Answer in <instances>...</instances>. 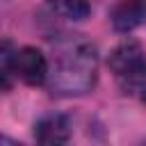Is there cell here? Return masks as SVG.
I'll list each match as a JSON object with an SVG mask.
<instances>
[{
    "label": "cell",
    "instance_id": "obj_1",
    "mask_svg": "<svg viewBox=\"0 0 146 146\" xmlns=\"http://www.w3.org/2000/svg\"><path fill=\"white\" fill-rule=\"evenodd\" d=\"M98 80V50L80 36L68 34L55 43V55L48 71V87L52 96L71 98L84 96L96 87Z\"/></svg>",
    "mask_w": 146,
    "mask_h": 146
},
{
    "label": "cell",
    "instance_id": "obj_2",
    "mask_svg": "<svg viewBox=\"0 0 146 146\" xmlns=\"http://www.w3.org/2000/svg\"><path fill=\"white\" fill-rule=\"evenodd\" d=\"M107 64L123 94H141L146 89V55L137 41L119 43Z\"/></svg>",
    "mask_w": 146,
    "mask_h": 146
},
{
    "label": "cell",
    "instance_id": "obj_3",
    "mask_svg": "<svg viewBox=\"0 0 146 146\" xmlns=\"http://www.w3.org/2000/svg\"><path fill=\"white\" fill-rule=\"evenodd\" d=\"M48 71H50V62L39 48L25 46L14 52V78H18L21 82L32 87L43 84L48 80Z\"/></svg>",
    "mask_w": 146,
    "mask_h": 146
},
{
    "label": "cell",
    "instance_id": "obj_4",
    "mask_svg": "<svg viewBox=\"0 0 146 146\" xmlns=\"http://www.w3.org/2000/svg\"><path fill=\"white\" fill-rule=\"evenodd\" d=\"M34 139L39 144H66L71 139V121L66 114H48L34 123Z\"/></svg>",
    "mask_w": 146,
    "mask_h": 146
},
{
    "label": "cell",
    "instance_id": "obj_5",
    "mask_svg": "<svg viewBox=\"0 0 146 146\" xmlns=\"http://www.w3.org/2000/svg\"><path fill=\"white\" fill-rule=\"evenodd\" d=\"M116 32H132L146 21V0H119L110 14Z\"/></svg>",
    "mask_w": 146,
    "mask_h": 146
},
{
    "label": "cell",
    "instance_id": "obj_6",
    "mask_svg": "<svg viewBox=\"0 0 146 146\" xmlns=\"http://www.w3.org/2000/svg\"><path fill=\"white\" fill-rule=\"evenodd\" d=\"M57 14H62L64 18H71V21H82L89 16L91 7L87 0H46Z\"/></svg>",
    "mask_w": 146,
    "mask_h": 146
},
{
    "label": "cell",
    "instance_id": "obj_7",
    "mask_svg": "<svg viewBox=\"0 0 146 146\" xmlns=\"http://www.w3.org/2000/svg\"><path fill=\"white\" fill-rule=\"evenodd\" d=\"M14 48L9 41H2L0 48V73H2V89L9 91L11 87V78H14Z\"/></svg>",
    "mask_w": 146,
    "mask_h": 146
},
{
    "label": "cell",
    "instance_id": "obj_8",
    "mask_svg": "<svg viewBox=\"0 0 146 146\" xmlns=\"http://www.w3.org/2000/svg\"><path fill=\"white\" fill-rule=\"evenodd\" d=\"M141 100H144V103H146V89H144V91H141Z\"/></svg>",
    "mask_w": 146,
    "mask_h": 146
}]
</instances>
